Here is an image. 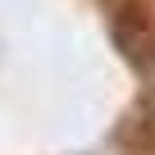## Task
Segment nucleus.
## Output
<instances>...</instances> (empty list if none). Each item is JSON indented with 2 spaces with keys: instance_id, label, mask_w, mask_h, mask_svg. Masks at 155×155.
<instances>
[{
  "instance_id": "f257e3e1",
  "label": "nucleus",
  "mask_w": 155,
  "mask_h": 155,
  "mask_svg": "<svg viewBox=\"0 0 155 155\" xmlns=\"http://www.w3.org/2000/svg\"><path fill=\"white\" fill-rule=\"evenodd\" d=\"M110 37L119 46V55L132 64V68H155V23L141 14V9H119L114 23H110Z\"/></svg>"
}]
</instances>
